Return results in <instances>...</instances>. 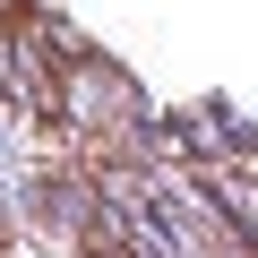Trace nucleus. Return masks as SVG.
Returning a JSON list of instances; mask_svg holds the SVG:
<instances>
[{"instance_id":"obj_1","label":"nucleus","mask_w":258,"mask_h":258,"mask_svg":"<svg viewBox=\"0 0 258 258\" xmlns=\"http://www.w3.org/2000/svg\"><path fill=\"white\" fill-rule=\"evenodd\" d=\"M0 249H9V207H0Z\"/></svg>"}]
</instances>
